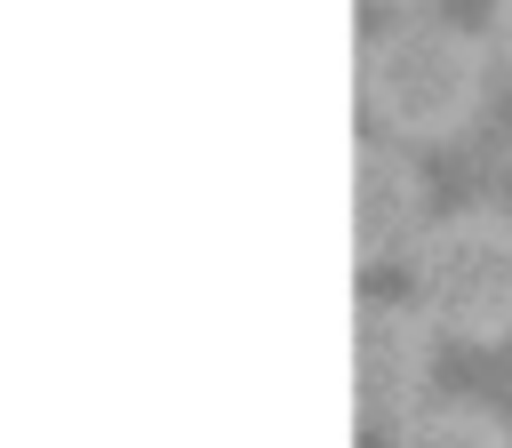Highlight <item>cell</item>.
<instances>
[{
	"mask_svg": "<svg viewBox=\"0 0 512 448\" xmlns=\"http://www.w3.org/2000/svg\"><path fill=\"white\" fill-rule=\"evenodd\" d=\"M488 48L448 16H392L360 40V112L384 144H448L488 104Z\"/></svg>",
	"mask_w": 512,
	"mask_h": 448,
	"instance_id": "obj_1",
	"label": "cell"
},
{
	"mask_svg": "<svg viewBox=\"0 0 512 448\" xmlns=\"http://www.w3.org/2000/svg\"><path fill=\"white\" fill-rule=\"evenodd\" d=\"M408 304L432 320V336L504 344L512 336V208L496 200L440 208L408 248Z\"/></svg>",
	"mask_w": 512,
	"mask_h": 448,
	"instance_id": "obj_2",
	"label": "cell"
},
{
	"mask_svg": "<svg viewBox=\"0 0 512 448\" xmlns=\"http://www.w3.org/2000/svg\"><path fill=\"white\" fill-rule=\"evenodd\" d=\"M440 376V336L408 296H360L352 312V416L368 432L408 424L432 400Z\"/></svg>",
	"mask_w": 512,
	"mask_h": 448,
	"instance_id": "obj_3",
	"label": "cell"
},
{
	"mask_svg": "<svg viewBox=\"0 0 512 448\" xmlns=\"http://www.w3.org/2000/svg\"><path fill=\"white\" fill-rule=\"evenodd\" d=\"M424 224H432V184H424V168H416L400 144L368 136V144L352 152V264H360V272L408 264V248L424 240Z\"/></svg>",
	"mask_w": 512,
	"mask_h": 448,
	"instance_id": "obj_4",
	"label": "cell"
},
{
	"mask_svg": "<svg viewBox=\"0 0 512 448\" xmlns=\"http://www.w3.org/2000/svg\"><path fill=\"white\" fill-rule=\"evenodd\" d=\"M392 448H512V424L488 400H424L408 424H392Z\"/></svg>",
	"mask_w": 512,
	"mask_h": 448,
	"instance_id": "obj_5",
	"label": "cell"
},
{
	"mask_svg": "<svg viewBox=\"0 0 512 448\" xmlns=\"http://www.w3.org/2000/svg\"><path fill=\"white\" fill-rule=\"evenodd\" d=\"M480 48H488V72L512 80V0H488V32H480Z\"/></svg>",
	"mask_w": 512,
	"mask_h": 448,
	"instance_id": "obj_6",
	"label": "cell"
},
{
	"mask_svg": "<svg viewBox=\"0 0 512 448\" xmlns=\"http://www.w3.org/2000/svg\"><path fill=\"white\" fill-rule=\"evenodd\" d=\"M376 8H408V16H416V8H424V0H376Z\"/></svg>",
	"mask_w": 512,
	"mask_h": 448,
	"instance_id": "obj_7",
	"label": "cell"
}]
</instances>
